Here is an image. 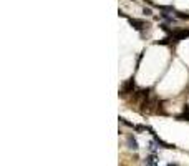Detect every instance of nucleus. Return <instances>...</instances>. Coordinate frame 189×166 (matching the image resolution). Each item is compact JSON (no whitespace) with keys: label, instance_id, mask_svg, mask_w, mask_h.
Masks as SVG:
<instances>
[{"label":"nucleus","instance_id":"f257e3e1","mask_svg":"<svg viewBox=\"0 0 189 166\" xmlns=\"http://www.w3.org/2000/svg\"><path fill=\"white\" fill-rule=\"evenodd\" d=\"M188 37H189V30H174V32L171 33L169 38L173 40V42H181V40L188 38Z\"/></svg>","mask_w":189,"mask_h":166},{"label":"nucleus","instance_id":"f03ea898","mask_svg":"<svg viewBox=\"0 0 189 166\" xmlns=\"http://www.w3.org/2000/svg\"><path fill=\"white\" fill-rule=\"evenodd\" d=\"M128 20H129V23H131V27L136 28V30H139V32H143L144 28H148L149 27L144 20H138V18H128Z\"/></svg>","mask_w":189,"mask_h":166},{"label":"nucleus","instance_id":"7ed1b4c3","mask_svg":"<svg viewBox=\"0 0 189 166\" xmlns=\"http://www.w3.org/2000/svg\"><path fill=\"white\" fill-rule=\"evenodd\" d=\"M135 90V80L131 78V80H128L126 83H123V86H121V95H128L129 92H133Z\"/></svg>","mask_w":189,"mask_h":166},{"label":"nucleus","instance_id":"20e7f679","mask_svg":"<svg viewBox=\"0 0 189 166\" xmlns=\"http://www.w3.org/2000/svg\"><path fill=\"white\" fill-rule=\"evenodd\" d=\"M156 161H158V159H156V154H149L148 158L144 159V165L146 166H156Z\"/></svg>","mask_w":189,"mask_h":166},{"label":"nucleus","instance_id":"39448f33","mask_svg":"<svg viewBox=\"0 0 189 166\" xmlns=\"http://www.w3.org/2000/svg\"><path fill=\"white\" fill-rule=\"evenodd\" d=\"M128 145H129V148H133V150H138V148H139V146H138V141H136V138L133 135L128 136Z\"/></svg>","mask_w":189,"mask_h":166},{"label":"nucleus","instance_id":"423d86ee","mask_svg":"<svg viewBox=\"0 0 189 166\" xmlns=\"http://www.w3.org/2000/svg\"><path fill=\"white\" fill-rule=\"evenodd\" d=\"M135 130L136 131H146L148 126H143V125H135Z\"/></svg>","mask_w":189,"mask_h":166},{"label":"nucleus","instance_id":"0eeeda50","mask_svg":"<svg viewBox=\"0 0 189 166\" xmlns=\"http://www.w3.org/2000/svg\"><path fill=\"white\" fill-rule=\"evenodd\" d=\"M149 151L154 154V151H156V141H151V143H149Z\"/></svg>","mask_w":189,"mask_h":166},{"label":"nucleus","instance_id":"6e6552de","mask_svg":"<svg viewBox=\"0 0 189 166\" xmlns=\"http://www.w3.org/2000/svg\"><path fill=\"white\" fill-rule=\"evenodd\" d=\"M177 17H179V18H189L188 13H181V12H177Z\"/></svg>","mask_w":189,"mask_h":166}]
</instances>
